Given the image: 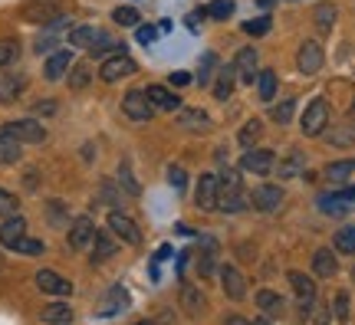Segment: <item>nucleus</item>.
Returning <instances> with one entry per match:
<instances>
[{"instance_id":"79ce46f5","label":"nucleus","mask_w":355,"mask_h":325,"mask_svg":"<svg viewBox=\"0 0 355 325\" xmlns=\"http://www.w3.org/2000/svg\"><path fill=\"white\" fill-rule=\"evenodd\" d=\"M26 86L24 76H13V79H7L3 86H0V102H13L17 96H20V89Z\"/></svg>"},{"instance_id":"5701e85b","label":"nucleus","mask_w":355,"mask_h":325,"mask_svg":"<svg viewBox=\"0 0 355 325\" xmlns=\"http://www.w3.org/2000/svg\"><path fill=\"white\" fill-rule=\"evenodd\" d=\"M336 270H339V260H336V253H332L329 247H322V250L313 253V273H316L319 279L336 276Z\"/></svg>"},{"instance_id":"4c0bfd02","label":"nucleus","mask_w":355,"mask_h":325,"mask_svg":"<svg viewBox=\"0 0 355 325\" xmlns=\"http://www.w3.org/2000/svg\"><path fill=\"white\" fill-rule=\"evenodd\" d=\"M293 115H296V99H283L279 105H273V112H270V118L277 122V125H290Z\"/></svg>"},{"instance_id":"a18cd8bd","label":"nucleus","mask_w":355,"mask_h":325,"mask_svg":"<svg viewBox=\"0 0 355 325\" xmlns=\"http://www.w3.org/2000/svg\"><path fill=\"white\" fill-rule=\"evenodd\" d=\"M211 20H227L230 13H234V0H214V3H207L204 7Z\"/></svg>"},{"instance_id":"bb28decb","label":"nucleus","mask_w":355,"mask_h":325,"mask_svg":"<svg viewBox=\"0 0 355 325\" xmlns=\"http://www.w3.org/2000/svg\"><path fill=\"white\" fill-rule=\"evenodd\" d=\"M322 175H326L329 184H345V181L355 175V161L352 158H345V161H332V164H326V171H322Z\"/></svg>"},{"instance_id":"09e8293b","label":"nucleus","mask_w":355,"mask_h":325,"mask_svg":"<svg viewBox=\"0 0 355 325\" xmlns=\"http://www.w3.org/2000/svg\"><path fill=\"white\" fill-rule=\"evenodd\" d=\"M17 207H20V197H17V194H10L7 188H0V217H10V213H17Z\"/></svg>"},{"instance_id":"1a4fd4ad","label":"nucleus","mask_w":355,"mask_h":325,"mask_svg":"<svg viewBox=\"0 0 355 325\" xmlns=\"http://www.w3.org/2000/svg\"><path fill=\"white\" fill-rule=\"evenodd\" d=\"M92 237H96V224H92V217H76V220L69 224L66 243H69L73 250H89V247H92Z\"/></svg>"},{"instance_id":"6e6552de","label":"nucleus","mask_w":355,"mask_h":325,"mask_svg":"<svg viewBox=\"0 0 355 325\" xmlns=\"http://www.w3.org/2000/svg\"><path fill=\"white\" fill-rule=\"evenodd\" d=\"M322 63H326V53H322V46H319L316 39H306L303 46H300V53H296V66H300V73H303V76H316L319 69H322Z\"/></svg>"},{"instance_id":"4d7b16f0","label":"nucleus","mask_w":355,"mask_h":325,"mask_svg":"<svg viewBox=\"0 0 355 325\" xmlns=\"http://www.w3.org/2000/svg\"><path fill=\"white\" fill-rule=\"evenodd\" d=\"M56 112V102H40V105H33V115H53Z\"/></svg>"},{"instance_id":"603ef678","label":"nucleus","mask_w":355,"mask_h":325,"mask_svg":"<svg viewBox=\"0 0 355 325\" xmlns=\"http://www.w3.org/2000/svg\"><path fill=\"white\" fill-rule=\"evenodd\" d=\"M17 60V43L13 39H0V66H10Z\"/></svg>"},{"instance_id":"20e7f679","label":"nucleus","mask_w":355,"mask_h":325,"mask_svg":"<svg viewBox=\"0 0 355 325\" xmlns=\"http://www.w3.org/2000/svg\"><path fill=\"white\" fill-rule=\"evenodd\" d=\"M0 132L13 135L17 141H24V145H40V141H46V128L40 125L37 118H13V122H7Z\"/></svg>"},{"instance_id":"2eb2a0df","label":"nucleus","mask_w":355,"mask_h":325,"mask_svg":"<svg viewBox=\"0 0 355 325\" xmlns=\"http://www.w3.org/2000/svg\"><path fill=\"white\" fill-rule=\"evenodd\" d=\"M69 66H73V53L56 50V53H50V60L43 63V76H46L50 82H60V79L69 73Z\"/></svg>"},{"instance_id":"423d86ee","label":"nucleus","mask_w":355,"mask_h":325,"mask_svg":"<svg viewBox=\"0 0 355 325\" xmlns=\"http://www.w3.org/2000/svg\"><path fill=\"white\" fill-rule=\"evenodd\" d=\"M273 168H277V155L266 148H247V155L241 158V171H247V175H273Z\"/></svg>"},{"instance_id":"ddd939ff","label":"nucleus","mask_w":355,"mask_h":325,"mask_svg":"<svg viewBox=\"0 0 355 325\" xmlns=\"http://www.w3.org/2000/svg\"><path fill=\"white\" fill-rule=\"evenodd\" d=\"M69 30V20L66 17H53L50 20V26L40 33V39H37V53H50L60 39H63V33Z\"/></svg>"},{"instance_id":"f704fd0d","label":"nucleus","mask_w":355,"mask_h":325,"mask_svg":"<svg viewBox=\"0 0 355 325\" xmlns=\"http://www.w3.org/2000/svg\"><path fill=\"white\" fill-rule=\"evenodd\" d=\"M329 145L332 148H352L355 145V125H339L329 132Z\"/></svg>"},{"instance_id":"dca6fc26","label":"nucleus","mask_w":355,"mask_h":325,"mask_svg":"<svg viewBox=\"0 0 355 325\" xmlns=\"http://www.w3.org/2000/svg\"><path fill=\"white\" fill-rule=\"evenodd\" d=\"M257 63H260L257 50H254V46H243V50L234 56V69H237V79H243V82H250V86H254Z\"/></svg>"},{"instance_id":"7c9ffc66","label":"nucleus","mask_w":355,"mask_h":325,"mask_svg":"<svg viewBox=\"0 0 355 325\" xmlns=\"http://www.w3.org/2000/svg\"><path fill=\"white\" fill-rule=\"evenodd\" d=\"M181 125L188 128V132H211V128H214V122H211V115L201 112V109H188V112H184V118H181Z\"/></svg>"},{"instance_id":"ea45409f","label":"nucleus","mask_w":355,"mask_h":325,"mask_svg":"<svg viewBox=\"0 0 355 325\" xmlns=\"http://www.w3.org/2000/svg\"><path fill=\"white\" fill-rule=\"evenodd\" d=\"M336 7L332 3H319L316 7V26H319V33H329L332 26H336Z\"/></svg>"},{"instance_id":"6ab92c4d","label":"nucleus","mask_w":355,"mask_h":325,"mask_svg":"<svg viewBox=\"0 0 355 325\" xmlns=\"http://www.w3.org/2000/svg\"><path fill=\"white\" fill-rule=\"evenodd\" d=\"M247 204H250V197H247V191H243V188L217 191V211H224V213H237V211H243Z\"/></svg>"},{"instance_id":"4468645a","label":"nucleus","mask_w":355,"mask_h":325,"mask_svg":"<svg viewBox=\"0 0 355 325\" xmlns=\"http://www.w3.org/2000/svg\"><path fill=\"white\" fill-rule=\"evenodd\" d=\"M26 234V217L20 213H10V217H3V224H0V247H7L13 250V243Z\"/></svg>"},{"instance_id":"f257e3e1","label":"nucleus","mask_w":355,"mask_h":325,"mask_svg":"<svg viewBox=\"0 0 355 325\" xmlns=\"http://www.w3.org/2000/svg\"><path fill=\"white\" fill-rule=\"evenodd\" d=\"M332 118V109L326 99H313L309 105H306V115L300 118V128H303V135H322L326 132V125H329Z\"/></svg>"},{"instance_id":"473e14b6","label":"nucleus","mask_w":355,"mask_h":325,"mask_svg":"<svg viewBox=\"0 0 355 325\" xmlns=\"http://www.w3.org/2000/svg\"><path fill=\"white\" fill-rule=\"evenodd\" d=\"M319 211L329 213V217H345L349 213V200L339 197V194H322L319 197Z\"/></svg>"},{"instance_id":"bf43d9fd","label":"nucleus","mask_w":355,"mask_h":325,"mask_svg":"<svg viewBox=\"0 0 355 325\" xmlns=\"http://www.w3.org/2000/svg\"><path fill=\"white\" fill-rule=\"evenodd\" d=\"M339 197H345V200H349V204H352V200H355V184H352V188H345L343 194H339Z\"/></svg>"},{"instance_id":"7ed1b4c3","label":"nucleus","mask_w":355,"mask_h":325,"mask_svg":"<svg viewBox=\"0 0 355 325\" xmlns=\"http://www.w3.org/2000/svg\"><path fill=\"white\" fill-rule=\"evenodd\" d=\"M135 69H139V63H135V60H132V56L122 50V53H115V56H109V60H102L99 79H102V82H119V79L132 76Z\"/></svg>"},{"instance_id":"b1692460","label":"nucleus","mask_w":355,"mask_h":325,"mask_svg":"<svg viewBox=\"0 0 355 325\" xmlns=\"http://www.w3.org/2000/svg\"><path fill=\"white\" fill-rule=\"evenodd\" d=\"M273 171H277L279 177H296L300 171H306V155L300 148H293L290 155H286V158H283V161L273 168Z\"/></svg>"},{"instance_id":"412c9836","label":"nucleus","mask_w":355,"mask_h":325,"mask_svg":"<svg viewBox=\"0 0 355 325\" xmlns=\"http://www.w3.org/2000/svg\"><path fill=\"white\" fill-rule=\"evenodd\" d=\"M145 96L152 99L155 109H165V112H178V109H181V99H178V92H171V89H165V86H158V82L145 89Z\"/></svg>"},{"instance_id":"49530a36","label":"nucleus","mask_w":355,"mask_h":325,"mask_svg":"<svg viewBox=\"0 0 355 325\" xmlns=\"http://www.w3.org/2000/svg\"><path fill=\"white\" fill-rule=\"evenodd\" d=\"M125 289L122 286H115L112 292H109V296H105V302H109V306H102V315H112V313H119V309H122V306H125Z\"/></svg>"},{"instance_id":"052dcab7","label":"nucleus","mask_w":355,"mask_h":325,"mask_svg":"<svg viewBox=\"0 0 355 325\" xmlns=\"http://www.w3.org/2000/svg\"><path fill=\"white\" fill-rule=\"evenodd\" d=\"M227 322H230V325H243L247 319H243V315H227Z\"/></svg>"},{"instance_id":"aec40b11","label":"nucleus","mask_w":355,"mask_h":325,"mask_svg":"<svg viewBox=\"0 0 355 325\" xmlns=\"http://www.w3.org/2000/svg\"><path fill=\"white\" fill-rule=\"evenodd\" d=\"M201 247H204V250L198 253V263H194V266H198V276H201V279H207V276L217 273V243L211 237H204Z\"/></svg>"},{"instance_id":"cd10ccee","label":"nucleus","mask_w":355,"mask_h":325,"mask_svg":"<svg viewBox=\"0 0 355 325\" xmlns=\"http://www.w3.org/2000/svg\"><path fill=\"white\" fill-rule=\"evenodd\" d=\"M66 76H69V89H73V92H83V89L92 82V66H89L86 60H83V63H73Z\"/></svg>"},{"instance_id":"0eeeda50","label":"nucleus","mask_w":355,"mask_h":325,"mask_svg":"<svg viewBox=\"0 0 355 325\" xmlns=\"http://www.w3.org/2000/svg\"><path fill=\"white\" fill-rule=\"evenodd\" d=\"M286 279H290L293 292H296V299H300V313H309V309L316 306V279L300 273V270H290Z\"/></svg>"},{"instance_id":"58836bf2","label":"nucleus","mask_w":355,"mask_h":325,"mask_svg":"<svg viewBox=\"0 0 355 325\" xmlns=\"http://www.w3.org/2000/svg\"><path fill=\"white\" fill-rule=\"evenodd\" d=\"M13 250L17 253H24V256H40V253H46V243L43 240H37V237H20L17 243H13Z\"/></svg>"},{"instance_id":"393cba45","label":"nucleus","mask_w":355,"mask_h":325,"mask_svg":"<svg viewBox=\"0 0 355 325\" xmlns=\"http://www.w3.org/2000/svg\"><path fill=\"white\" fill-rule=\"evenodd\" d=\"M181 306H184V313L188 315H201L204 306H207V299H204V292L198 286H181Z\"/></svg>"},{"instance_id":"c85d7f7f","label":"nucleus","mask_w":355,"mask_h":325,"mask_svg":"<svg viewBox=\"0 0 355 325\" xmlns=\"http://www.w3.org/2000/svg\"><path fill=\"white\" fill-rule=\"evenodd\" d=\"M257 96H260V102H273V96H277V73L273 69L257 73Z\"/></svg>"},{"instance_id":"f03ea898","label":"nucleus","mask_w":355,"mask_h":325,"mask_svg":"<svg viewBox=\"0 0 355 325\" xmlns=\"http://www.w3.org/2000/svg\"><path fill=\"white\" fill-rule=\"evenodd\" d=\"M122 112H125L132 122H152L155 105H152V99L145 96V89H128L125 96H122Z\"/></svg>"},{"instance_id":"37998d69","label":"nucleus","mask_w":355,"mask_h":325,"mask_svg":"<svg viewBox=\"0 0 355 325\" xmlns=\"http://www.w3.org/2000/svg\"><path fill=\"white\" fill-rule=\"evenodd\" d=\"M119 181H122V188H125V194L128 197H139V181L132 177V168H128V161H122L119 164Z\"/></svg>"},{"instance_id":"a19ab883","label":"nucleus","mask_w":355,"mask_h":325,"mask_svg":"<svg viewBox=\"0 0 355 325\" xmlns=\"http://www.w3.org/2000/svg\"><path fill=\"white\" fill-rule=\"evenodd\" d=\"M336 250L345 253V256H355V227H345L336 234Z\"/></svg>"},{"instance_id":"864d4df0","label":"nucleus","mask_w":355,"mask_h":325,"mask_svg":"<svg viewBox=\"0 0 355 325\" xmlns=\"http://www.w3.org/2000/svg\"><path fill=\"white\" fill-rule=\"evenodd\" d=\"M332 315H336V319H349V292H336V302H332Z\"/></svg>"},{"instance_id":"c9c22d12","label":"nucleus","mask_w":355,"mask_h":325,"mask_svg":"<svg viewBox=\"0 0 355 325\" xmlns=\"http://www.w3.org/2000/svg\"><path fill=\"white\" fill-rule=\"evenodd\" d=\"M43 322H73V309L69 302H53L43 309Z\"/></svg>"},{"instance_id":"5fc2aeb1","label":"nucleus","mask_w":355,"mask_h":325,"mask_svg":"<svg viewBox=\"0 0 355 325\" xmlns=\"http://www.w3.org/2000/svg\"><path fill=\"white\" fill-rule=\"evenodd\" d=\"M155 39H158V26H145V24H139V43H141V46H152Z\"/></svg>"},{"instance_id":"c756f323","label":"nucleus","mask_w":355,"mask_h":325,"mask_svg":"<svg viewBox=\"0 0 355 325\" xmlns=\"http://www.w3.org/2000/svg\"><path fill=\"white\" fill-rule=\"evenodd\" d=\"M96 33H99L96 26H73V30H66V39H69V46H76V50H89Z\"/></svg>"},{"instance_id":"f8f14e48","label":"nucleus","mask_w":355,"mask_h":325,"mask_svg":"<svg viewBox=\"0 0 355 325\" xmlns=\"http://www.w3.org/2000/svg\"><path fill=\"white\" fill-rule=\"evenodd\" d=\"M194 207L198 211H217V175H201L194 188Z\"/></svg>"},{"instance_id":"4be33fe9","label":"nucleus","mask_w":355,"mask_h":325,"mask_svg":"<svg viewBox=\"0 0 355 325\" xmlns=\"http://www.w3.org/2000/svg\"><path fill=\"white\" fill-rule=\"evenodd\" d=\"M115 240H112V230H96L92 237V263H105L115 256Z\"/></svg>"},{"instance_id":"a211bd4d","label":"nucleus","mask_w":355,"mask_h":325,"mask_svg":"<svg viewBox=\"0 0 355 325\" xmlns=\"http://www.w3.org/2000/svg\"><path fill=\"white\" fill-rule=\"evenodd\" d=\"M234 86H237V69H234V63L230 66H220L217 69V79H214V99L217 102H227L230 96H234Z\"/></svg>"},{"instance_id":"39448f33","label":"nucleus","mask_w":355,"mask_h":325,"mask_svg":"<svg viewBox=\"0 0 355 325\" xmlns=\"http://www.w3.org/2000/svg\"><path fill=\"white\" fill-rule=\"evenodd\" d=\"M109 230H112V237H119L122 243H128V247H139V243H141L139 224H135L128 213L119 211V207H115V211H109Z\"/></svg>"},{"instance_id":"a878e982","label":"nucleus","mask_w":355,"mask_h":325,"mask_svg":"<svg viewBox=\"0 0 355 325\" xmlns=\"http://www.w3.org/2000/svg\"><path fill=\"white\" fill-rule=\"evenodd\" d=\"M20 155H24V141H17L7 132H0V164H17Z\"/></svg>"},{"instance_id":"13d9d810","label":"nucleus","mask_w":355,"mask_h":325,"mask_svg":"<svg viewBox=\"0 0 355 325\" xmlns=\"http://www.w3.org/2000/svg\"><path fill=\"white\" fill-rule=\"evenodd\" d=\"M188 82H191V73H171V86L181 89V86H188Z\"/></svg>"},{"instance_id":"c03bdc74","label":"nucleus","mask_w":355,"mask_h":325,"mask_svg":"<svg viewBox=\"0 0 355 325\" xmlns=\"http://www.w3.org/2000/svg\"><path fill=\"white\" fill-rule=\"evenodd\" d=\"M112 20L119 26H139V10H135V7H115L112 10Z\"/></svg>"},{"instance_id":"e2e57ef3","label":"nucleus","mask_w":355,"mask_h":325,"mask_svg":"<svg viewBox=\"0 0 355 325\" xmlns=\"http://www.w3.org/2000/svg\"><path fill=\"white\" fill-rule=\"evenodd\" d=\"M0 270H3V256H0Z\"/></svg>"},{"instance_id":"2f4dec72","label":"nucleus","mask_w":355,"mask_h":325,"mask_svg":"<svg viewBox=\"0 0 355 325\" xmlns=\"http://www.w3.org/2000/svg\"><path fill=\"white\" fill-rule=\"evenodd\" d=\"M257 306H260L263 315H283V296H279V292L260 289V292H257Z\"/></svg>"},{"instance_id":"6e6d98bb","label":"nucleus","mask_w":355,"mask_h":325,"mask_svg":"<svg viewBox=\"0 0 355 325\" xmlns=\"http://www.w3.org/2000/svg\"><path fill=\"white\" fill-rule=\"evenodd\" d=\"M168 184L175 191H184V171L181 168H168Z\"/></svg>"},{"instance_id":"3c124183","label":"nucleus","mask_w":355,"mask_h":325,"mask_svg":"<svg viewBox=\"0 0 355 325\" xmlns=\"http://www.w3.org/2000/svg\"><path fill=\"white\" fill-rule=\"evenodd\" d=\"M99 194H102V204H109V207H112V211H115V207H119V200H122V194H119V191H115V184H112V181H102V188H99Z\"/></svg>"},{"instance_id":"8fccbe9b","label":"nucleus","mask_w":355,"mask_h":325,"mask_svg":"<svg viewBox=\"0 0 355 325\" xmlns=\"http://www.w3.org/2000/svg\"><path fill=\"white\" fill-rule=\"evenodd\" d=\"M26 17H30V20H43V24H50L53 17H60V13L53 10V7H46V3H43V7H40V3H30V7H26Z\"/></svg>"},{"instance_id":"9b49d317","label":"nucleus","mask_w":355,"mask_h":325,"mask_svg":"<svg viewBox=\"0 0 355 325\" xmlns=\"http://www.w3.org/2000/svg\"><path fill=\"white\" fill-rule=\"evenodd\" d=\"M217 276H220L224 296H230V299H243V296H247V276H243L237 266H220Z\"/></svg>"},{"instance_id":"680f3d73","label":"nucleus","mask_w":355,"mask_h":325,"mask_svg":"<svg viewBox=\"0 0 355 325\" xmlns=\"http://www.w3.org/2000/svg\"><path fill=\"white\" fill-rule=\"evenodd\" d=\"M257 3H260V10H270V7H273V0H257Z\"/></svg>"},{"instance_id":"9d476101","label":"nucleus","mask_w":355,"mask_h":325,"mask_svg":"<svg viewBox=\"0 0 355 325\" xmlns=\"http://www.w3.org/2000/svg\"><path fill=\"white\" fill-rule=\"evenodd\" d=\"M37 289L40 292H46V296H69L73 292V283L66 279V276H60L56 270H40L37 273Z\"/></svg>"},{"instance_id":"de8ad7c7","label":"nucleus","mask_w":355,"mask_h":325,"mask_svg":"<svg viewBox=\"0 0 355 325\" xmlns=\"http://www.w3.org/2000/svg\"><path fill=\"white\" fill-rule=\"evenodd\" d=\"M270 26H273V20H270V13H263V17H257V20H247L243 30H247L250 37H266V33H270Z\"/></svg>"},{"instance_id":"f3484780","label":"nucleus","mask_w":355,"mask_h":325,"mask_svg":"<svg viewBox=\"0 0 355 325\" xmlns=\"http://www.w3.org/2000/svg\"><path fill=\"white\" fill-rule=\"evenodd\" d=\"M250 204L257 211H277L283 204V191H279V184H263V188H257L250 194Z\"/></svg>"},{"instance_id":"e433bc0d","label":"nucleus","mask_w":355,"mask_h":325,"mask_svg":"<svg viewBox=\"0 0 355 325\" xmlns=\"http://www.w3.org/2000/svg\"><path fill=\"white\" fill-rule=\"evenodd\" d=\"M214 69H217V53H204L201 63H198V82H201V86H211Z\"/></svg>"},{"instance_id":"72a5a7b5","label":"nucleus","mask_w":355,"mask_h":325,"mask_svg":"<svg viewBox=\"0 0 355 325\" xmlns=\"http://www.w3.org/2000/svg\"><path fill=\"white\" fill-rule=\"evenodd\" d=\"M260 135H263V122H260V118H250V122H247V125L241 128L237 141H241L243 148H254L257 141H260Z\"/></svg>"}]
</instances>
